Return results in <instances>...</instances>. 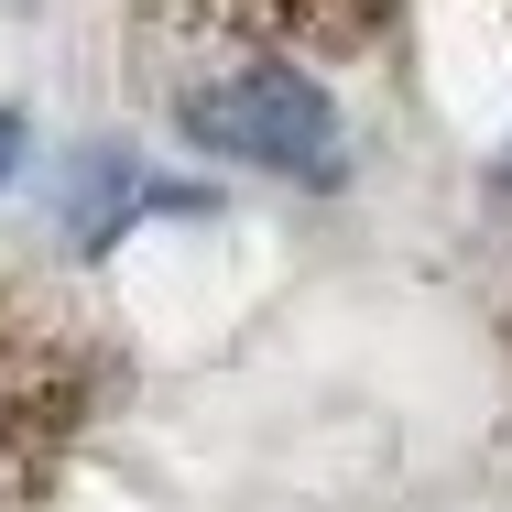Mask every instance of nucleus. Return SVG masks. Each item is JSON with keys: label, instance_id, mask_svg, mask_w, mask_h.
<instances>
[{"label": "nucleus", "instance_id": "obj_3", "mask_svg": "<svg viewBox=\"0 0 512 512\" xmlns=\"http://www.w3.org/2000/svg\"><path fill=\"white\" fill-rule=\"evenodd\" d=\"M142 207H164V197L142 186L131 153H109V142H99V153H77V186H66V240H77V251H109Z\"/></svg>", "mask_w": 512, "mask_h": 512}, {"label": "nucleus", "instance_id": "obj_4", "mask_svg": "<svg viewBox=\"0 0 512 512\" xmlns=\"http://www.w3.org/2000/svg\"><path fill=\"white\" fill-rule=\"evenodd\" d=\"M22 142H33V120H22V109H0V186L22 175Z\"/></svg>", "mask_w": 512, "mask_h": 512}, {"label": "nucleus", "instance_id": "obj_2", "mask_svg": "<svg viewBox=\"0 0 512 512\" xmlns=\"http://www.w3.org/2000/svg\"><path fill=\"white\" fill-rule=\"evenodd\" d=\"M88 404H99V349L33 284H0V512H44Z\"/></svg>", "mask_w": 512, "mask_h": 512}, {"label": "nucleus", "instance_id": "obj_1", "mask_svg": "<svg viewBox=\"0 0 512 512\" xmlns=\"http://www.w3.org/2000/svg\"><path fill=\"white\" fill-rule=\"evenodd\" d=\"M175 131L207 164H251V175H295V186H338L349 175V120L295 55H240L175 88Z\"/></svg>", "mask_w": 512, "mask_h": 512}]
</instances>
